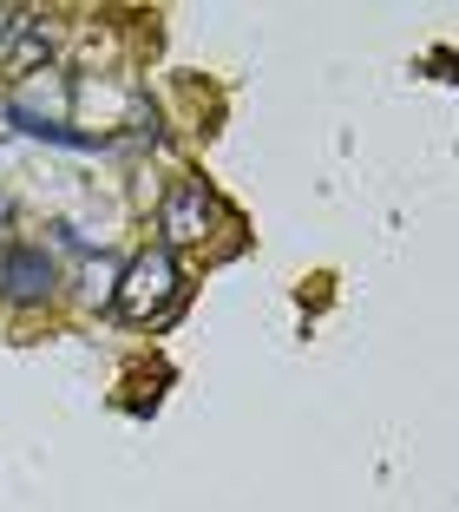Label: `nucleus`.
Segmentation results:
<instances>
[{
    "mask_svg": "<svg viewBox=\"0 0 459 512\" xmlns=\"http://www.w3.org/2000/svg\"><path fill=\"white\" fill-rule=\"evenodd\" d=\"M210 224H217V204H210V191H204L197 178H178V184H171V197H164V211H158L164 250H171V243H204Z\"/></svg>",
    "mask_w": 459,
    "mask_h": 512,
    "instance_id": "f03ea898",
    "label": "nucleus"
},
{
    "mask_svg": "<svg viewBox=\"0 0 459 512\" xmlns=\"http://www.w3.org/2000/svg\"><path fill=\"white\" fill-rule=\"evenodd\" d=\"M7 119H14L20 132H33V138H53V145H73V151H92V145H99L92 132H73V125H60V119H40V112H27V106H7Z\"/></svg>",
    "mask_w": 459,
    "mask_h": 512,
    "instance_id": "20e7f679",
    "label": "nucleus"
},
{
    "mask_svg": "<svg viewBox=\"0 0 459 512\" xmlns=\"http://www.w3.org/2000/svg\"><path fill=\"white\" fill-rule=\"evenodd\" d=\"M7 211H14V204H7V191H0V224H7Z\"/></svg>",
    "mask_w": 459,
    "mask_h": 512,
    "instance_id": "39448f33",
    "label": "nucleus"
},
{
    "mask_svg": "<svg viewBox=\"0 0 459 512\" xmlns=\"http://www.w3.org/2000/svg\"><path fill=\"white\" fill-rule=\"evenodd\" d=\"M53 283H60V270H53L46 250H33V243H7L0 250V296L7 302H46Z\"/></svg>",
    "mask_w": 459,
    "mask_h": 512,
    "instance_id": "7ed1b4c3",
    "label": "nucleus"
},
{
    "mask_svg": "<svg viewBox=\"0 0 459 512\" xmlns=\"http://www.w3.org/2000/svg\"><path fill=\"white\" fill-rule=\"evenodd\" d=\"M178 302H184V270H178V256L164 250V243H151V250H138L132 263H125L119 289H112V316L145 329V322H164Z\"/></svg>",
    "mask_w": 459,
    "mask_h": 512,
    "instance_id": "f257e3e1",
    "label": "nucleus"
}]
</instances>
